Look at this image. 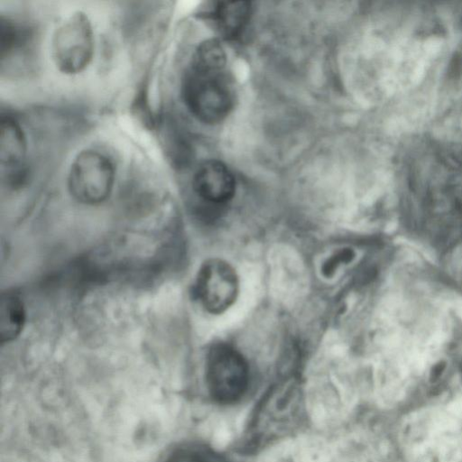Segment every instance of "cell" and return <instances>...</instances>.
I'll list each match as a JSON object with an SVG mask.
<instances>
[{
  "instance_id": "obj_9",
  "label": "cell",
  "mask_w": 462,
  "mask_h": 462,
  "mask_svg": "<svg viewBox=\"0 0 462 462\" xmlns=\"http://www.w3.org/2000/svg\"><path fill=\"white\" fill-rule=\"evenodd\" d=\"M251 14L247 1L218 2L213 10V18L221 34L226 38L238 35L246 25Z\"/></svg>"
},
{
  "instance_id": "obj_8",
  "label": "cell",
  "mask_w": 462,
  "mask_h": 462,
  "mask_svg": "<svg viewBox=\"0 0 462 462\" xmlns=\"http://www.w3.org/2000/svg\"><path fill=\"white\" fill-rule=\"evenodd\" d=\"M26 140L20 125L10 116H3L0 125V162L7 173L23 170Z\"/></svg>"
},
{
  "instance_id": "obj_3",
  "label": "cell",
  "mask_w": 462,
  "mask_h": 462,
  "mask_svg": "<svg viewBox=\"0 0 462 462\" xmlns=\"http://www.w3.org/2000/svg\"><path fill=\"white\" fill-rule=\"evenodd\" d=\"M206 382L209 394L216 402H236L244 396L249 384L246 360L228 344L212 345L207 355Z\"/></svg>"
},
{
  "instance_id": "obj_1",
  "label": "cell",
  "mask_w": 462,
  "mask_h": 462,
  "mask_svg": "<svg viewBox=\"0 0 462 462\" xmlns=\"http://www.w3.org/2000/svg\"><path fill=\"white\" fill-rule=\"evenodd\" d=\"M226 58L217 40L202 42L195 51L182 81V96L189 111L205 124L221 122L233 106Z\"/></svg>"
},
{
  "instance_id": "obj_13",
  "label": "cell",
  "mask_w": 462,
  "mask_h": 462,
  "mask_svg": "<svg viewBox=\"0 0 462 462\" xmlns=\"http://www.w3.org/2000/svg\"><path fill=\"white\" fill-rule=\"evenodd\" d=\"M165 462H211L203 453L182 449L173 453Z\"/></svg>"
},
{
  "instance_id": "obj_10",
  "label": "cell",
  "mask_w": 462,
  "mask_h": 462,
  "mask_svg": "<svg viewBox=\"0 0 462 462\" xmlns=\"http://www.w3.org/2000/svg\"><path fill=\"white\" fill-rule=\"evenodd\" d=\"M25 309L21 298L14 292L3 293L0 310V342L9 343L22 332L25 323Z\"/></svg>"
},
{
  "instance_id": "obj_12",
  "label": "cell",
  "mask_w": 462,
  "mask_h": 462,
  "mask_svg": "<svg viewBox=\"0 0 462 462\" xmlns=\"http://www.w3.org/2000/svg\"><path fill=\"white\" fill-rule=\"evenodd\" d=\"M354 258V253L350 249H344L332 255L324 263L322 272L325 276L328 277L332 275L335 270L342 263H348Z\"/></svg>"
},
{
  "instance_id": "obj_4",
  "label": "cell",
  "mask_w": 462,
  "mask_h": 462,
  "mask_svg": "<svg viewBox=\"0 0 462 462\" xmlns=\"http://www.w3.org/2000/svg\"><path fill=\"white\" fill-rule=\"evenodd\" d=\"M94 52V33L88 15L77 11L55 30L51 43L52 60L67 75L79 73L89 64Z\"/></svg>"
},
{
  "instance_id": "obj_5",
  "label": "cell",
  "mask_w": 462,
  "mask_h": 462,
  "mask_svg": "<svg viewBox=\"0 0 462 462\" xmlns=\"http://www.w3.org/2000/svg\"><path fill=\"white\" fill-rule=\"evenodd\" d=\"M115 167L105 154L84 150L74 158L69 171L68 186L80 203L97 205L110 195L115 182Z\"/></svg>"
},
{
  "instance_id": "obj_2",
  "label": "cell",
  "mask_w": 462,
  "mask_h": 462,
  "mask_svg": "<svg viewBox=\"0 0 462 462\" xmlns=\"http://www.w3.org/2000/svg\"><path fill=\"white\" fill-rule=\"evenodd\" d=\"M303 402L294 386L278 387L258 404L250 424L249 435L258 445L279 439L300 423Z\"/></svg>"
},
{
  "instance_id": "obj_11",
  "label": "cell",
  "mask_w": 462,
  "mask_h": 462,
  "mask_svg": "<svg viewBox=\"0 0 462 462\" xmlns=\"http://www.w3.org/2000/svg\"><path fill=\"white\" fill-rule=\"evenodd\" d=\"M28 37L27 28L8 17L1 16L0 20V51L1 58L11 54L21 47Z\"/></svg>"
},
{
  "instance_id": "obj_14",
  "label": "cell",
  "mask_w": 462,
  "mask_h": 462,
  "mask_svg": "<svg viewBox=\"0 0 462 462\" xmlns=\"http://www.w3.org/2000/svg\"><path fill=\"white\" fill-rule=\"evenodd\" d=\"M461 373H462V364H461Z\"/></svg>"
},
{
  "instance_id": "obj_7",
  "label": "cell",
  "mask_w": 462,
  "mask_h": 462,
  "mask_svg": "<svg viewBox=\"0 0 462 462\" xmlns=\"http://www.w3.org/2000/svg\"><path fill=\"white\" fill-rule=\"evenodd\" d=\"M192 186L201 199L212 204H223L234 196L236 180L223 162L208 160L198 167Z\"/></svg>"
},
{
  "instance_id": "obj_6",
  "label": "cell",
  "mask_w": 462,
  "mask_h": 462,
  "mask_svg": "<svg viewBox=\"0 0 462 462\" xmlns=\"http://www.w3.org/2000/svg\"><path fill=\"white\" fill-rule=\"evenodd\" d=\"M239 282L234 268L226 261L212 258L199 268L193 293L201 306L211 314H220L236 301Z\"/></svg>"
}]
</instances>
